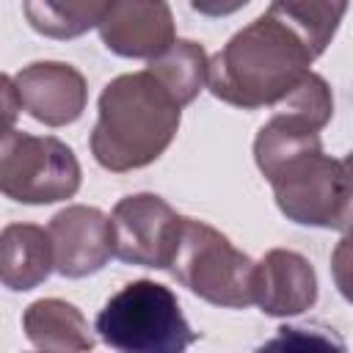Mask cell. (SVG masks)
<instances>
[{
  "label": "cell",
  "instance_id": "6da1fadb",
  "mask_svg": "<svg viewBox=\"0 0 353 353\" xmlns=\"http://www.w3.org/2000/svg\"><path fill=\"white\" fill-rule=\"evenodd\" d=\"M312 61L309 47L265 11L210 58L207 88L243 110L276 108L312 72Z\"/></svg>",
  "mask_w": 353,
  "mask_h": 353
},
{
  "label": "cell",
  "instance_id": "7a4b0ae2",
  "mask_svg": "<svg viewBox=\"0 0 353 353\" xmlns=\"http://www.w3.org/2000/svg\"><path fill=\"white\" fill-rule=\"evenodd\" d=\"M97 110L91 154L113 174L154 163L171 146L182 119V105L149 69L110 80Z\"/></svg>",
  "mask_w": 353,
  "mask_h": 353
},
{
  "label": "cell",
  "instance_id": "3957f363",
  "mask_svg": "<svg viewBox=\"0 0 353 353\" xmlns=\"http://www.w3.org/2000/svg\"><path fill=\"white\" fill-rule=\"evenodd\" d=\"M94 328L108 347L124 353H179L196 342L176 295L149 279L130 281L110 295Z\"/></svg>",
  "mask_w": 353,
  "mask_h": 353
},
{
  "label": "cell",
  "instance_id": "277c9868",
  "mask_svg": "<svg viewBox=\"0 0 353 353\" xmlns=\"http://www.w3.org/2000/svg\"><path fill=\"white\" fill-rule=\"evenodd\" d=\"M171 273L182 287L207 303L226 309H245L254 303L256 262L204 221H182Z\"/></svg>",
  "mask_w": 353,
  "mask_h": 353
},
{
  "label": "cell",
  "instance_id": "5b68a950",
  "mask_svg": "<svg viewBox=\"0 0 353 353\" xmlns=\"http://www.w3.org/2000/svg\"><path fill=\"white\" fill-rule=\"evenodd\" d=\"M279 210L301 226L347 229L353 223V199L342 160L309 149L287 160L270 179Z\"/></svg>",
  "mask_w": 353,
  "mask_h": 353
},
{
  "label": "cell",
  "instance_id": "8992f818",
  "mask_svg": "<svg viewBox=\"0 0 353 353\" xmlns=\"http://www.w3.org/2000/svg\"><path fill=\"white\" fill-rule=\"evenodd\" d=\"M80 188L74 152L52 135L3 130L0 190L19 204H52L72 199Z\"/></svg>",
  "mask_w": 353,
  "mask_h": 353
},
{
  "label": "cell",
  "instance_id": "52a82bcc",
  "mask_svg": "<svg viewBox=\"0 0 353 353\" xmlns=\"http://www.w3.org/2000/svg\"><path fill=\"white\" fill-rule=\"evenodd\" d=\"M182 215L154 196V193H132L124 196L113 212V256L127 265L165 270L174 262L179 234H182Z\"/></svg>",
  "mask_w": 353,
  "mask_h": 353
},
{
  "label": "cell",
  "instance_id": "ba28073f",
  "mask_svg": "<svg viewBox=\"0 0 353 353\" xmlns=\"http://www.w3.org/2000/svg\"><path fill=\"white\" fill-rule=\"evenodd\" d=\"M55 251V273L66 279H85L108 265L113 256V223L88 204H69L50 221Z\"/></svg>",
  "mask_w": 353,
  "mask_h": 353
},
{
  "label": "cell",
  "instance_id": "9c48e42d",
  "mask_svg": "<svg viewBox=\"0 0 353 353\" xmlns=\"http://www.w3.org/2000/svg\"><path fill=\"white\" fill-rule=\"evenodd\" d=\"M102 44L121 58H157L176 41L165 0H110L99 22Z\"/></svg>",
  "mask_w": 353,
  "mask_h": 353
},
{
  "label": "cell",
  "instance_id": "30bf717a",
  "mask_svg": "<svg viewBox=\"0 0 353 353\" xmlns=\"http://www.w3.org/2000/svg\"><path fill=\"white\" fill-rule=\"evenodd\" d=\"M14 85L22 110L47 127H66L77 121L88 102L85 77L61 61H39L19 69L14 74Z\"/></svg>",
  "mask_w": 353,
  "mask_h": 353
},
{
  "label": "cell",
  "instance_id": "8fae6325",
  "mask_svg": "<svg viewBox=\"0 0 353 353\" xmlns=\"http://www.w3.org/2000/svg\"><path fill=\"white\" fill-rule=\"evenodd\" d=\"M317 301V273L312 262L290 248H273L256 262L254 303L270 317H292Z\"/></svg>",
  "mask_w": 353,
  "mask_h": 353
},
{
  "label": "cell",
  "instance_id": "7c38bea8",
  "mask_svg": "<svg viewBox=\"0 0 353 353\" xmlns=\"http://www.w3.org/2000/svg\"><path fill=\"white\" fill-rule=\"evenodd\" d=\"M55 270L50 229L36 223H8L0 234V279L8 290L39 287Z\"/></svg>",
  "mask_w": 353,
  "mask_h": 353
},
{
  "label": "cell",
  "instance_id": "4fadbf2b",
  "mask_svg": "<svg viewBox=\"0 0 353 353\" xmlns=\"http://www.w3.org/2000/svg\"><path fill=\"white\" fill-rule=\"evenodd\" d=\"M22 328L30 345L39 350L77 353L94 347V336L83 312L61 298L33 301L22 314Z\"/></svg>",
  "mask_w": 353,
  "mask_h": 353
},
{
  "label": "cell",
  "instance_id": "5bb4252c",
  "mask_svg": "<svg viewBox=\"0 0 353 353\" xmlns=\"http://www.w3.org/2000/svg\"><path fill=\"white\" fill-rule=\"evenodd\" d=\"M320 130L314 124H309L306 119L287 113V110H276L270 121H265L254 138V160L256 168L262 171L265 179H270L287 160L309 152V149H320Z\"/></svg>",
  "mask_w": 353,
  "mask_h": 353
},
{
  "label": "cell",
  "instance_id": "9a60e30c",
  "mask_svg": "<svg viewBox=\"0 0 353 353\" xmlns=\"http://www.w3.org/2000/svg\"><path fill=\"white\" fill-rule=\"evenodd\" d=\"M350 0H273L268 14L284 22L317 58L331 44Z\"/></svg>",
  "mask_w": 353,
  "mask_h": 353
},
{
  "label": "cell",
  "instance_id": "2e32d148",
  "mask_svg": "<svg viewBox=\"0 0 353 353\" xmlns=\"http://www.w3.org/2000/svg\"><path fill=\"white\" fill-rule=\"evenodd\" d=\"M110 0H22L28 25L47 39H77L99 28Z\"/></svg>",
  "mask_w": 353,
  "mask_h": 353
},
{
  "label": "cell",
  "instance_id": "e0dca14e",
  "mask_svg": "<svg viewBox=\"0 0 353 353\" xmlns=\"http://www.w3.org/2000/svg\"><path fill=\"white\" fill-rule=\"evenodd\" d=\"M168 91L171 97L185 108L190 105L199 91L207 85V69H210V58L204 52L201 44L188 41V39H176L165 52H160L157 58L149 61L146 66Z\"/></svg>",
  "mask_w": 353,
  "mask_h": 353
},
{
  "label": "cell",
  "instance_id": "ac0fdd59",
  "mask_svg": "<svg viewBox=\"0 0 353 353\" xmlns=\"http://www.w3.org/2000/svg\"><path fill=\"white\" fill-rule=\"evenodd\" d=\"M276 110L295 113V116L306 119L309 124H314L317 130H323V127L331 121V116H334V97H331L328 83H325L320 74L309 72V74L276 105Z\"/></svg>",
  "mask_w": 353,
  "mask_h": 353
},
{
  "label": "cell",
  "instance_id": "d6986e66",
  "mask_svg": "<svg viewBox=\"0 0 353 353\" xmlns=\"http://www.w3.org/2000/svg\"><path fill=\"white\" fill-rule=\"evenodd\" d=\"M331 276L345 301L353 303V223L345 229V237L336 243L331 254Z\"/></svg>",
  "mask_w": 353,
  "mask_h": 353
},
{
  "label": "cell",
  "instance_id": "ffe728a7",
  "mask_svg": "<svg viewBox=\"0 0 353 353\" xmlns=\"http://www.w3.org/2000/svg\"><path fill=\"white\" fill-rule=\"evenodd\" d=\"M248 6V0H190V8L204 17H229Z\"/></svg>",
  "mask_w": 353,
  "mask_h": 353
},
{
  "label": "cell",
  "instance_id": "44dd1931",
  "mask_svg": "<svg viewBox=\"0 0 353 353\" xmlns=\"http://www.w3.org/2000/svg\"><path fill=\"white\" fill-rule=\"evenodd\" d=\"M0 85H3V119H6V127L3 130H11L14 116L22 110V105H19V94H17V85H14V77L11 74H3Z\"/></svg>",
  "mask_w": 353,
  "mask_h": 353
},
{
  "label": "cell",
  "instance_id": "7402d4cb",
  "mask_svg": "<svg viewBox=\"0 0 353 353\" xmlns=\"http://www.w3.org/2000/svg\"><path fill=\"white\" fill-rule=\"evenodd\" d=\"M342 168H345V179H347V188H350V199H353V152L345 154L342 160Z\"/></svg>",
  "mask_w": 353,
  "mask_h": 353
}]
</instances>
